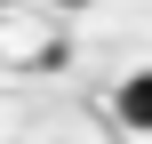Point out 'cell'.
<instances>
[{
    "mask_svg": "<svg viewBox=\"0 0 152 144\" xmlns=\"http://www.w3.org/2000/svg\"><path fill=\"white\" fill-rule=\"evenodd\" d=\"M112 112H120V128H136V136H152V72H128V80H120Z\"/></svg>",
    "mask_w": 152,
    "mask_h": 144,
    "instance_id": "cell-1",
    "label": "cell"
}]
</instances>
